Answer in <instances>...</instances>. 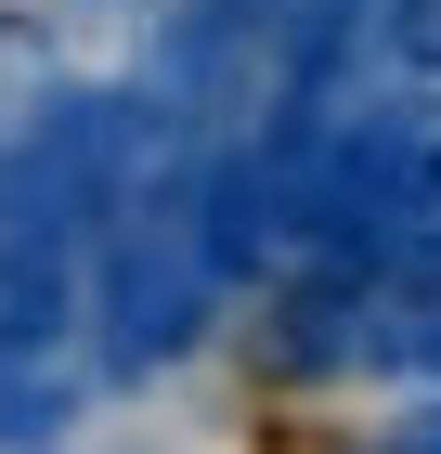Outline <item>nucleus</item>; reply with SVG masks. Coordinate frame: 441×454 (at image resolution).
<instances>
[{"label":"nucleus","instance_id":"obj_1","mask_svg":"<svg viewBox=\"0 0 441 454\" xmlns=\"http://www.w3.org/2000/svg\"><path fill=\"white\" fill-rule=\"evenodd\" d=\"M78 364L66 350H39V364H0V454H39V442H66L78 428Z\"/></svg>","mask_w":441,"mask_h":454},{"label":"nucleus","instance_id":"obj_2","mask_svg":"<svg viewBox=\"0 0 441 454\" xmlns=\"http://www.w3.org/2000/svg\"><path fill=\"white\" fill-rule=\"evenodd\" d=\"M390 52L415 78H441V0H390Z\"/></svg>","mask_w":441,"mask_h":454},{"label":"nucleus","instance_id":"obj_3","mask_svg":"<svg viewBox=\"0 0 441 454\" xmlns=\"http://www.w3.org/2000/svg\"><path fill=\"white\" fill-rule=\"evenodd\" d=\"M376 454H441V403H415V416L390 428V442H376Z\"/></svg>","mask_w":441,"mask_h":454}]
</instances>
